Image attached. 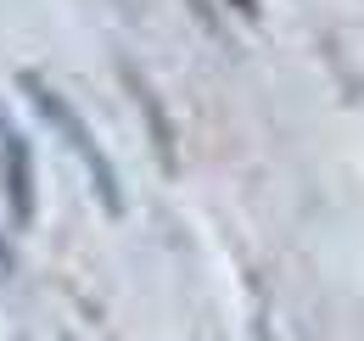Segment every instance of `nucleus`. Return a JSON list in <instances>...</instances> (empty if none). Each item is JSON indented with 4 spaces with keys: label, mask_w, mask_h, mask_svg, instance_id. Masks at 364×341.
<instances>
[{
    "label": "nucleus",
    "mask_w": 364,
    "mask_h": 341,
    "mask_svg": "<svg viewBox=\"0 0 364 341\" xmlns=\"http://www.w3.org/2000/svg\"><path fill=\"white\" fill-rule=\"evenodd\" d=\"M23 85H28V95L40 101V112H46V118L62 129V134H68V146L79 151V163L90 168L95 190H101V202H107V213H118V179H112V163L101 157V146H95V134L85 129V118H79V112H73V107H68V101H62L56 90H46L40 79H23Z\"/></svg>",
    "instance_id": "1"
},
{
    "label": "nucleus",
    "mask_w": 364,
    "mask_h": 341,
    "mask_svg": "<svg viewBox=\"0 0 364 341\" xmlns=\"http://www.w3.org/2000/svg\"><path fill=\"white\" fill-rule=\"evenodd\" d=\"M0 168H6V202L11 218L28 224L34 218V163H28V140L0 118Z\"/></svg>",
    "instance_id": "2"
}]
</instances>
